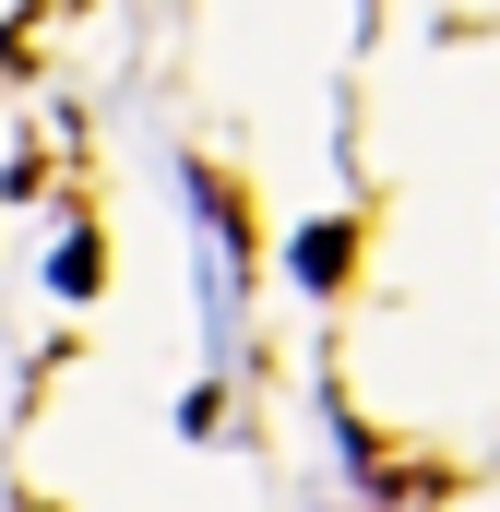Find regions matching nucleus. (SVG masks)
Instances as JSON below:
<instances>
[{
  "instance_id": "nucleus-1",
  "label": "nucleus",
  "mask_w": 500,
  "mask_h": 512,
  "mask_svg": "<svg viewBox=\"0 0 500 512\" xmlns=\"http://www.w3.org/2000/svg\"><path fill=\"white\" fill-rule=\"evenodd\" d=\"M298 274H310V286H346V227H310V239H298Z\"/></svg>"
}]
</instances>
